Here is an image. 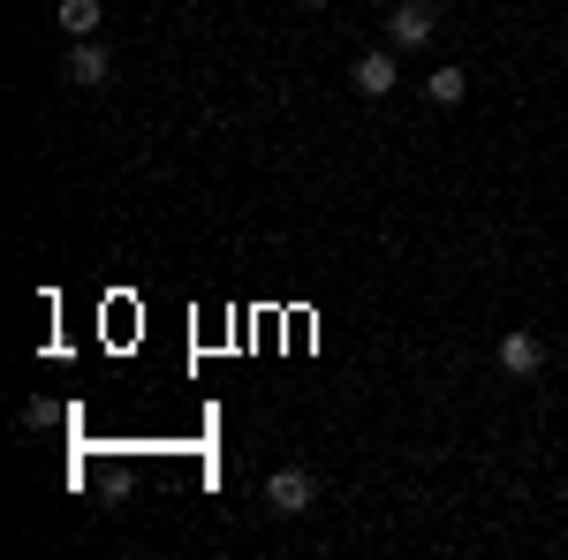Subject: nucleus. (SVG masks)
I'll return each mask as SVG.
<instances>
[{"label": "nucleus", "mask_w": 568, "mask_h": 560, "mask_svg": "<svg viewBox=\"0 0 568 560\" xmlns=\"http://www.w3.org/2000/svg\"><path fill=\"white\" fill-rule=\"evenodd\" d=\"M311 500H318V477L296 470V462L265 477V508H273V516H311Z\"/></svg>", "instance_id": "nucleus-1"}, {"label": "nucleus", "mask_w": 568, "mask_h": 560, "mask_svg": "<svg viewBox=\"0 0 568 560\" xmlns=\"http://www.w3.org/2000/svg\"><path fill=\"white\" fill-rule=\"evenodd\" d=\"M433 31H439V8H433V0H402V8L387 16V45H394V53H417Z\"/></svg>", "instance_id": "nucleus-2"}, {"label": "nucleus", "mask_w": 568, "mask_h": 560, "mask_svg": "<svg viewBox=\"0 0 568 560\" xmlns=\"http://www.w3.org/2000/svg\"><path fill=\"white\" fill-rule=\"evenodd\" d=\"M349 84L364 91V99H387V91L402 84V61H394V45H379V53H364V61L349 69Z\"/></svg>", "instance_id": "nucleus-3"}, {"label": "nucleus", "mask_w": 568, "mask_h": 560, "mask_svg": "<svg viewBox=\"0 0 568 560\" xmlns=\"http://www.w3.org/2000/svg\"><path fill=\"white\" fill-rule=\"evenodd\" d=\"M69 84H84V91L114 84V53H106L99 39H77V53H69Z\"/></svg>", "instance_id": "nucleus-4"}, {"label": "nucleus", "mask_w": 568, "mask_h": 560, "mask_svg": "<svg viewBox=\"0 0 568 560\" xmlns=\"http://www.w3.org/2000/svg\"><path fill=\"white\" fill-rule=\"evenodd\" d=\"M538 364H546L538 334H500V371H508V379H530Z\"/></svg>", "instance_id": "nucleus-5"}, {"label": "nucleus", "mask_w": 568, "mask_h": 560, "mask_svg": "<svg viewBox=\"0 0 568 560\" xmlns=\"http://www.w3.org/2000/svg\"><path fill=\"white\" fill-rule=\"evenodd\" d=\"M463 91H470V77H463V69H455V61H447V69H433V77H425V99H433V106H463Z\"/></svg>", "instance_id": "nucleus-6"}, {"label": "nucleus", "mask_w": 568, "mask_h": 560, "mask_svg": "<svg viewBox=\"0 0 568 560\" xmlns=\"http://www.w3.org/2000/svg\"><path fill=\"white\" fill-rule=\"evenodd\" d=\"M99 23H106L99 0H61V31H69V39H99Z\"/></svg>", "instance_id": "nucleus-7"}, {"label": "nucleus", "mask_w": 568, "mask_h": 560, "mask_svg": "<svg viewBox=\"0 0 568 560\" xmlns=\"http://www.w3.org/2000/svg\"><path fill=\"white\" fill-rule=\"evenodd\" d=\"M304 8H326V0H304Z\"/></svg>", "instance_id": "nucleus-8"}]
</instances>
